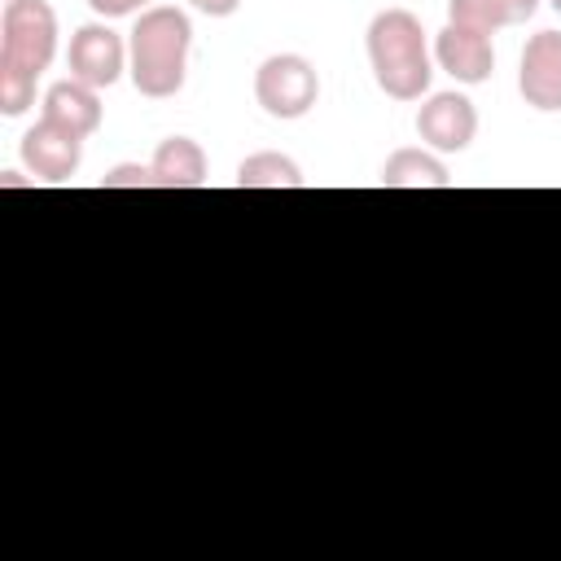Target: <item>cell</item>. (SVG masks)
Returning <instances> with one entry per match:
<instances>
[{
  "label": "cell",
  "instance_id": "6da1fadb",
  "mask_svg": "<svg viewBox=\"0 0 561 561\" xmlns=\"http://www.w3.org/2000/svg\"><path fill=\"white\" fill-rule=\"evenodd\" d=\"M193 26L175 4H149L127 39V75L140 96L167 101L184 88Z\"/></svg>",
  "mask_w": 561,
  "mask_h": 561
},
{
  "label": "cell",
  "instance_id": "7a4b0ae2",
  "mask_svg": "<svg viewBox=\"0 0 561 561\" xmlns=\"http://www.w3.org/2000/svg\"><path fill=\"white\" fill-rule=\"evenodd\" d=\"M364 48H368L373 79H377V88L386 96H394V101H421L430 92L434 66H430V48H425V31H421V18L416 13H408V9H381L368 22Z\"/></svg>",
  "mask_w": 561,
  "mask_h": 561
},
{
  "label": "cell",
  "instance_id": "3957f363",
  "mask_svg": "<svg viewBox=\"0 0 561 561\" xmlns=\"http://www.w3.org/2000/svg\"><path fill=\"white\" fill-rule=\"evenodd\" d=\"M57 57V13L48 0H4L0 13V66L44 75Z\"/></svg>",
  "mask_w": 561,
  "mask_h": 561
},
{
  "label": "cell",
  "instance_id": "277c9868",
  "mask_svg": "<svg viewBox=\"0 0 561 561\" xmlns=\"http://www.w3.org/2000/svg\"><path fill=\"white\" fill-rule=\"evenodd\" d=\"M254 101L272 118H302L320 101V75L302 53H272L254 70Z\"/></svg>",
  "mask_w": 561,
  "mask_h": 561
},
{
  "label": "cell",
  "instance_id": "5b68a950",
  "mask_svg": "<svg viewBox=\"0 0 561 561\" xmlns=\"http://www.w3.org/2000/svg\"><path fill=\"white\" fill-rule=\"evenodd\" d=\"M66 66H70V79H79L88 88H110L127 70V44L105 22H88L70 35Z\"/></svg>",
  "mask_w": 561,
  "mask_h": 561
},
{
  "label": "cell",
  "instance_id": "8992f818",
  "mask_svg": "<svg viewBox=\"0 0 561 561\" xmlns=\"http://www.w3.org/2000/svg\"><path fill=\"white\" fill-rule=\"evenodd\" d=\"M416 136L434 153H460L478 136V110L460 92H434L416 110Z\"/></svg>",
  "mask_w": 561,
  "mask_h": 561
},
{
  "label": "cell",
  "instance_id": "52a82bcc",
  "mask_svg": "<svg viewBox=\"0 0 561 561\" xmlns=\"http://www.w3.org/2000/svg\"><path fill=\"white\" fill-rule=\"evenodd\" d=\"M517 92L539 114L561 110V31H539L526 39L517 66Z\"/></svg>",
  "mask_w": 561,
  "mask_h": 561
},
{
  "label": "cell",
  "instance_id": "ba28073f",
  "mask_svg": "<svg viewBox=\"0 0 561 561\" xmlns=\"http://www.w3.org/2000/svg\"><path fill=\"white\" fill-rule=\"evenodd\" d=\"M22 162H26V171H31L35 180H44V184H66V180L79 171V162H83V136L66 131V127H57V123H48V118H39V123L22 136Z\"/></svg>",
  "mask_w": 561,
  "mask_h": 561
},
{
  "label": "cell",
  "instance_id": "9c48e42d",
  "mask_svg": "<svg viewBox=\"0 0 561 561\" xmlns=\"http://www.w3.org/2000/svg\"><path fill=\"white\" fill-rule=\"evenodd\" d=\"M434 61H438V70H447L456 83H486L491 70H495V48H491V35L447 22V26L434 35Z\"/></svg>",
  "mask_w": 561,
  "mask_h": 561
},
{
  "label": "cell",
  "instance_id": "30bf717a",
  "mask_svg": "<svg viewBox=\"0 0 561 561\" xmlns=\"http://www.w3.org/2000/svg\"><path fill=\"white\" fill-rule=\"evenodd\" d=\"M96 92L101 88H88L79 79H61V83H53L44 92V114L39 118H48V123H57V127H66V131L88 140L101 127V96Z\"/></svg>",
  "mask_w": 561,
  "mask_h": 561
},
{
  "label": "cell",
  "instance_id": "8fae6325",
  "mask_svg": "<svg viewBox=\"0 0 561 561\" xmlns=\"http://www.w3.org/2000/svg\"><path fill=\"white\" fill-rule=\"evenodd\" d=\"M153 188H202L206 184V149L193 136H167L153 158Z\"/></svg>",
  "mask_w": 561,
  "mask_h": 561
},
{
  "label": "cell",
  "instance_id": "7c38bea8",
  "mask_svg": "<svg viewBox=\"0 0 561 561\" xmlns=\"http://www.w3.org/2000/svg\"><path fill=\"white\" fill-rule=\"evenodd\" d=\"M381 188H451V175L434 149H394L381 162Z\"/></svg>",
  "mask_w": 561,
  "mask_h": 561
},
{
  "label": "cell",
  "instance_id": "4fadbf2b",
  "mask_svg": "<svg viewBox=\"0 0 561 561\" xmlns=\"http://www.w3.org/2000/svg\"><path fill=\"white\" fill-rule=\"evenodd\" d=\"M535 9H539V0H447V22L495 35L504 26L535 18Z\"/></svg>",
  "mask_w": 561,
  "mask_h": 561
},
{
  "label": "cell",
  "instance_id": "5bb4252c",
  "mask_svg": "<svg viewBox=\"0 0 561 561\" xmlns=\"http://www.w3.org/2000/svg\"><path fill=\"white\" fill-rule=\"evenodd\" d=\"M302 184H307V175L298 171V162L276 149L250 153L237 167V188H302Z\"/></svg>",
  "mask_w": 561,
  "mask_h": 561
},
{
  "label": "cell",
  "instance_id": "9a60e30c",
  "mask_svg": "<svg viewBox=\"0 0 561 561\" xmlns=\"http://www.w3.org/2000/svg\"><path fill=\"white\" fill-rule=\"evenodd\" d=\"M101 188H153V167H140V162H118Z\"/></svg>",
  "mask_w": 561,
  "mask_h": 561
},
{
  "label": "cell",
  "instance_id": "2e32d148",
  "mask_svg": "<svg viewBox=\"0 0 561 561\" xmlns=\"http://www.w3.org/2000/svg\"><path fill=\"white\" fill-rule=\"evenodd\" d=\"M153 0H88V9L96 18H127V13H145Z\"/></svg>",
  "mask_w": 561,
  "mask_h": 561
},
{
  "label": "cell",
  "instance_id": "e0dca14e",
  "mask_svg": "<svg viewBox=\"0 0 561 561\" xmlns=\"http://www.w3.org/2000/svg\"><path fill=\"white\" fill-rule=\"evenodd\" d=\"M197 13H206V18H232L237 9H241V0H188Z\"/></svg>",
  "mask_w": 561,
  "mask_h": 561
},
{
  "label": "cell",
  "instance_id": "ac0fdd59",
  "mask_svg": "<svg viewBox=\"0 0 561 561\" xmlns=\"http://www.w3.org/2000/svg\"><path fill=\"white\" fill-rule=\"evenodd\" d=\"M548 4H552V9H557V13H561V0H548Z\"/></svg>",
  "mask_w": 561,
  "mask_h": 561
}]
</instances>
